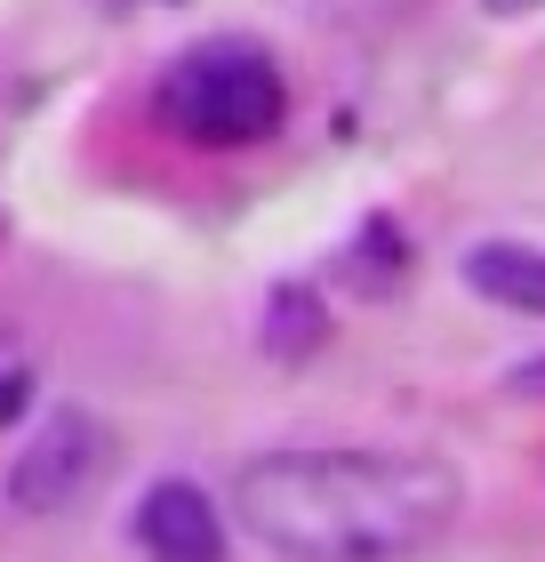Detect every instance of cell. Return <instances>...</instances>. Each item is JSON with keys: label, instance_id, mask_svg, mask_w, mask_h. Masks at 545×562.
Segmentation results:
<instances>
[{"label": "cell", "instance_id": "1", "mask_svg": "<svg viewBox=\"0 0 545 562\" xmlns=\"http://www.w3.org/2000/svg\"><path fill=\"white\" fill-rule=\"evenodd\" d=\"M457 498V474L418 450H265L232 474V515L281 562H409Z\"/></svg>", "mask_w": 545, "mask_h": 562}, {"label": "cell", "instance_id": "2", "mask_svg": "<svg viewBox=\"0 0 545 562\" xmlns=\"http://www.w3.org/2000/svg\"><path fill=\"white\" fill-rule=\"evenodd\" d=\"M161 121L169 137H185L201 153L225 145H265L289 113V81L257 41H193L185 57L161 72Z\"/></svg>", "mask_w": 545, "mask_h": 562}, {"label": "cell", "instance_id": "3", "mask_svg": "<svg viewBox=\"0 0 545 562\" xmlns=\"http://www.w3.org/2000/svg\"><path fill=\"white\" fill-rule=\"evenodd\" d=\"M105 467H113V434L65 402V411L41 418V434L9 467V506L16 515H65V506H81L105 482Z\"/></svg>", "mask_w": 545, "mask_h": 562}, {"label": "cell", "instance_id": "4", "mask_svg": "<svg viewBox=\"0 0 545 562\" xmlns=\"http://www.w3.org/2000/svg\"><path fill=\"white\" fill-rule=\"evenodd\" d=\"M137 547L145 562H225V515L209 506L201 482L169 474L137 498Z\"/></svg>", "mask_w": 545, "mask_h": 562}, {"label": "cell", "instance_id": "5", "mask_svg": "<svg viewBox=\"0 0 545 562\" xmlns=\"http://www.w3.org/2000/svg\"><path fill=\"white\" fill-rule=\"evenodd\" d=\"M465 281H474L489 305L545 314V249H530V241H474L465 249Z\"/></svg>", "mask_w": 545, "mask_h": 562}, {"label": "cell", "instance_id": "6", "mask_svg": "<svg viewBox=\"0 0 545 562\" xmlns=\"http://www.w3.org/2000/svg\"><path fill=\"white\" fill-rule=\"evenodd\" d=\"M506 386H513V394H530V402H545V353H537V362H513V370H506Z\"/></svg>", "mask_w": 545, "mask_h": 562}, {"label": "cell", "instance_id": "7", "mask_svg": "<svg viewBox=\"0 0 545 562\" xmlns=\"http://www.w3.org/2000/svg\"><path fill=\"white\" fill-rule=\"evenodd\" d=\"M24 394H33V378H24V370H0V426L24 411Z\"/></svg>", "mask_w": 545, "mask_h": 562}, {"label": "cell", "instance_id": "8", "mask_svg": "<svg viewBox=\"0 0 545 562\" xmlns=\"http://www.w3.org/2000/svg\"><path fill=\"white\" fill-rule=\"evenodd\" d=\"M489 16H522V9H545V0H481Z\"/></svg>", "mask_w": 545, "mask_h": 562}]
</instances>
